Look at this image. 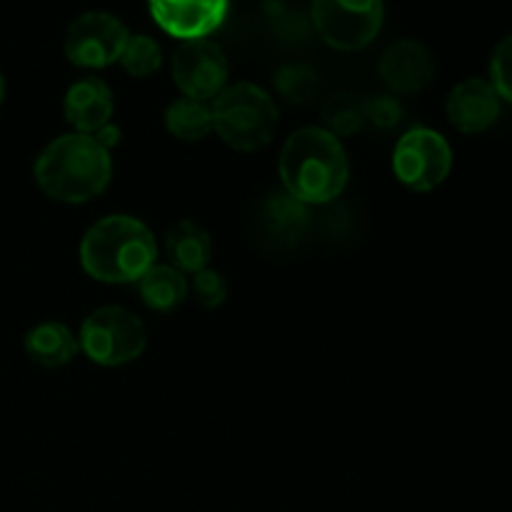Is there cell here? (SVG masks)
<instances>
[{
	"label": "cell",
	"instance_id": "7c38bea8",
	"mask_svg": "<svg viewBox=\"0 0 512 512\" xmlns=\"http://www.w3.org/2000/svg\"><path fill=\"white\" fill-rule=\"evenodd\" d=\"M380 78L395 93H418L435 78L433 53L418 40H395L380 58Z\"/></svg>",
	"mask_w": 512,
	"mask_h": 512
},
{
	"label": "cell",
	"instance_id": "8992f818",
	"mask_svg": "<svg viewBox=\"0 0 512 512\" xmlns=\"http://www.w3.org/2000/svg\"><path fill=\"white\" fill-rule=\"evenodd\" d=\"M315 30L335 50H363L383 28V0H313Z\"/></svg>",
	"mask_w": 512,
	"mask_h": 512
},
{
	"label": "cell",
	"instance_id": "4fadbf2b",
	"mask_svg": "<svg viewBox=\"0 0 512 512\" xmlns=\"http://www.w3.org/2000/svg\"><path fill=\"white\" fill-rule=\"evenodd\" d=\"M310 218L305 203L295 200L288 193H275L260 205L255 228H258L260 240L268 243L270 248L288 250L300 243V238L308 230Z\"/></svg>",
	"mask_w": 512,
	"mask_h": 512
},
{
	"label": "cell",
	"instance_id": "e0dca14e",
	"mask_svg": "<svg viewBox=\"0 0 512 512\" xmlns=\"http://www.w3.org/2000/svg\"><path fill=\"white\" fill-rule=\"evenodd\" d=\"M138 283L143 303L158 313H170L188 298V280L173 265H153Z\"/></svg>",
	"mask_w": 512,
	"mask_h": 512
},
{
	"label": "cell",
	"instance_id": "5b68a950",
	"mask_svg": "<svg viewBox=\"0 0 512 512\" xmlns=\"http://www.w3.org/2000/svg\"><path fill=\"white\" fill-rule=\"evenodd\" d=\"M145 343H148V330L143 320L118 305L98 308L85 318L80 328V348L93 363L108 368L133 363L143 355Z\"/></svg>",
	"mask_w": 512,
	"mask_h": 512
},
{
	"label": "cell",
	"instance_id": "ac0fdd59",
	"mask_svg": "<svg viewBox=\"0 0 512 512\" xmlns=\"http://www.w3.org/2000/svg\"><path fill=\"white\" fill-rule=\"evenodd\" d=\"M323 123L335 138H350L368 125V98L358 93H335L323 105Z\"/></svg>",
	"mask_w": 512,
	"mask_h": 512
},
{
	"label": "cell",
	"instance_id": "3957f363",
	"mask_svg": "<svg viewBox=\"0 0 512 512\" xmlns=\"http://www.w3.org/2000/svg\"><path fill=\"white\" fill-rule=\"evenodd\" d=\"M158 258V245L145 223L130 215L98 220L80 243V263L100 283H135Z\"/></svg>",
	"mask_w": 512,
	"mask_h": 512
},
{
	"label": "cell",
	"instance_id": "cb8c5ba5",
	"mask_svg": "<svg viewBox=\"0 0 512 512\" xmlns=\"http://www.w3.org/2000/svg\"><path fill=\"white\" fill-rule=\"evenodd\" d=\"M403 120V105L390 95H378V98H368V123L378 125V128L388 130Z\"/></svg>",
	"mask_w": 512,
	"mask_h": 512
},
{
	"label": "cell",
	"instance_id": "ba28073f",
	"mask_svg": "<svg viewBox=\"0 0 512 512\" xmlns=\"http://www.w3.org/2000/svg\"><path fill=\"white\" fill-rule=\"evenodd\" d=\"M130 33L115 15L93 10L70 23L65 33V55L80 68H105L123 55Z\"/></svg>",
	"mask_w": 512,
	"mask_h": 512
},
{
	"label": "cell",
	"instance_id": "5bb4252c",
	"mask_svg": "<svg viewBox=\"0 0 512 512\" xmlns=\"http://www.w3.org/2000/svg\"><path fill=\"white\" fill-rule=\"evenodd\" d=\"M113 93L100 78H83L65 93V118L78 133L93 135L113 118Z\"/></svg>",
	"mask_w": 512,
	"mask_h": 512
},
{
	"label": "cell",
	"instance_id": "ffe728a7",
	"mask_svg": "<svg viewBox=\"0 0 512 512\" xmlns=\"http://www.w3.org/2000/svg\"><path fill=\"white\" fill-rule=\"evenodd\" d=\"M275 90L288 103H308L318 93V73L305 63H288L275 73Z\"/></svg>",
	"mask_w": 512,
	"mask_h": 512
},
{
	"label": "cell",
	"instance_id": "d4e9b609",
	"mask_svg": "<svg viewBox=\"0 0 512 512\" xmlns=\"http://www.w3.org/2000/svg\"><path fill=\"white\" fill-rule=\"evenodd\" d=\"M93 138L98 140V145H103V148L110 153V148H113V145H118L120 130L113 128V125L108 123V125H105V128H100L98 133H93Z\"/></svg>",
	"mask_w": 512,
	"mask_h": 512
},
{
	"label": "cell",
	"instance_id": "d6986e66",
	"mask_svg": "<svg viewBox=\"0 0 512 512\" xmlns=\"http://www.w3.org/2000/svg\"><path fill=\"white\" fill-rule=\"evenodd\" d=\"M165 125H168L170 135L180 140H200L213 130V115L210 108L200 100L193 98H178L168 105L165 110Z\"/></svg>",
	"mask_w": 512,
	"mask_h": 512
},
{
	"label": "cell",
	"instance_id": "30bf717a",
	"mask_svg": "<svg viewBox=\"0 0 512 512\" xmlns=\"http://www.w3.org/2000/svg\"><path fill=\"white\" fill-rule=\"evenodd\" d=\"M148 5L165 33L180 40H198L223 25L230 0H148Z\"/></svg>",
	"mask_w": 512,
	"mask_h": 512
},
{
	"label": "cell",
	"instance_id": "8fae6325",
	"mask_svg": "<svg viewBox=\"0 0 512 512\" xmlns=\"http://www.w3.org/2000/svg\"><path fill=\"white\" fill-rule=\"evenodd\" d=\"M500 95L490 85V80L468 78L455 85L448 95V120L460 133H485L500 118Z\"/></svg>",
	"mask_w": 512,
	"mask_h": 512
},
{
	"label": "cell",
	"instance_id": "44dd1931",
	"mask_svg": "<svg viewBox=\"0 0 512 512\" xmlns=\"http://www.w3.org/2000/svg\"><path fill=\"white\" fill-rule=\"evenodd\" d=\"M120 65L133 78H148L163 65V50L150 35H130L120 55Z\"/></svg>",
	"mask_w": 512,
	"mask_h": 512
},
{
	"label": "cell",
	"instance_id": "9c48e42d",
	"mask_svg": "<svg viewBox=\"0 0 512 512\" xmlns=\"http://www.w3.org/2000/svg\"><path fill=\"white\" fill-rule=\"evenodd\" d=\"M173 80L185 98L205 103L228 85V58L213 40H183L173 55Z\"/></svg>",
	"mask_w": 512,
	"mask_h": 512
},
{
	"label": "cell",
	"instance_id": "603a6c76",
	"mask_svg": "<svg viewBox=\"0 0 512 512\" xmlns=\"http://www.w3.org/2000/svg\"><path fill=\"white\" fill-rule=\"evenodd\" d=\"M193 295L203 308H218L228 298V283L215 270H200L193 275Z\"/></svg>",
	"mask_w": 512,
	"mask_h": 512
},
{
	"label": "cell",
	"instance_id": "52a82bcc",
	"mask_svg": "<svg viewBox=\"0 0 512 512\" xmlns=\"http://www.w3.org/2000/svg\"><path fill=\"white\" fill-rule=\"evenodd\" d=\"M393 170L403 185L418 193L435 190L453 170V148L440 133L415 128L398 140L393 153Z\"/></svg>",
	"mask_w": 512,
	"mask_h": 512
},
{
	"label": "cell",
	"instance_id": "6da1fadb",
	"mask_svg": "<svg viewBox=\"0 0 512 512\" xmlns=\"http://www.w3.org/2000/svg\"><path fill=\"white\" fill-rule=\"evenodd\" d=\"M350 165L343 143L325 128L295 130L280 153V180L285 193L300 203L323 205L348 185Z\"/></svg>",
	"mask_w": 512,
	"mask_h": 512
},
{
	"label": "cell",
	"instance_id": "9a60e30c",
	"mask_svg": "<svg viewBox=\"0 0 512 512\" xmlns=\"http://www.w3.org/2000/svg\"><path fill=\"white\" fill-rule=\"evenodd\" d=\"M165 250L180 273H200L208 268L210 255H213V243L210 235L193 220H180L165 235Z\"/></svg>",
	"mask_w": 512,
	"mask_h": 512
},
{
	"label": "cell",
	"instance_id": "484cf974",
	"mask_svg": "<svg viewBox=\"0 0 512 512\" xmlns=\"http://www.w3.org/2000/svg\"><path fill=\"white\" fill-rule=\"evenodd\" d=\"M5 98V80H3V73H0V103H3Z\"/></svg>",
	"mask_w": 512,
	"mask_h": 512
},
{
	"label": "cell",
	"instance_id": "7a4b0ae2",
	"mask_svg": "<svg viewBox=\"0 0 512 512\" xmlns=\"http://www.w3.org/2000/svg\"><path fill=\"white\" fill-rule=\"evenodd\" d=\"M110 153L93 135L70 133L53 140L35 160V183L58 203H85L110 183Z\"/></svg>",
	"mask_w": 512,
	"mask_h": 512
},
{
	"label": "cell",
	"instance_id": "277c9868",
	"mask_svg": "<svg viewBox=\"0 0 512 512\" xmlns=\"http://www.w3.org/2000/svg\"><path fill=\"white\" fill-rule=\"evenodd\" d=\"M210 115L215 133L240 153L265 148L278 125L275 100L255 83L225 85L213 98Z\"/></svg>",
	"mask_w": 512,
	"mask_h": 512
},
{
	"label": "cell",
	"instance_id": "7402d4cb",
	"mask_svg": "<svg viewBox=\"0 0 512 512\" xmlns=\"http://www.w3.org/2000/svg\"><path fill=\"white\" fill-rule=\"evenodd\" d=\"M490 85L500 95V100L512 103V35L500 40L498 48L493 50V58H490Z\"/></svg>",
	"mask_w": 512,
	"mask_h": 512
},
{
	"label": "cell",
	"instance_id": "2e32d148",
	"mask_svg": "<svg viewBox=\"0 0 512 512\" xmlns=\"http://www.w3.org/2000/svg\"><path fill=\"white\" fill-rule=\"evenodd\" d=\"M25 353L43 368H60L78 353V340L63 323H40L25 335Z\"/></svg>",
	"mask_w": 512,
	"mask_h": 512
}]
</instances>
